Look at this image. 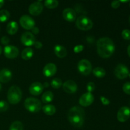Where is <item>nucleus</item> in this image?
I'll return each mask as SVG.
<instances>
[{
	"label": "nucleus",
	"instance_id": "nucleus-1",
	"mask_svg": "<svg viewBox=\"0 0 130 130\" xmlns=\"http://www.w3.org/2000/svg\"><path fill=\"white\" fill-rule=\"evenodd\" d=\"M97 52L100 57L107 58L111 57L115 51V44L109 38H102L97 41Z\"/></svg>",
	"mask_w": 130,
	"mask_h": 130
},
{
	"label": "nucleus",
	"instance_id": "nucleus-2",
	"mask_svg": "<svg viewBox=\"0 0 130 130\" xmlns=\"http://www.w3.org/2000/svg\"><path fill=\"white\" fill-rule=\"evenodd\" d=\"M85 110L82 107L75 106L68 112V119L71 124L76 128H81L85 121Z\"/></svg>",
	"mask_w": 130,
	"mask_h": 130
},
{
	"label": "nucleus",
	"instance_id": "nucleus-3",
	"mask_svg": "<svg viewBox=\"0 0 130 130\" xmlns=\"http://www.w3.org/2000/svg\"><path fill=\"white\" fill-rule=\"evenodd\" d=\"M22 93L19 86L13 85L8 90L7 94L8 100L11 104H17L21 100Z\"/></svg>",
	"mask_w": 130,
	"mask_h": 130
},
{
	"label": "nucleus",
	"instance_id": "nucleus-4",
	"mask_svg": "<svg viewBox=\"0 0 130 130\" xmlns=\"http://www.w3.org/2000/svg\"><path fill=\"white\" fill-rule=\"evenodd\" d=\"M24 107L30 112L36 113L41 109L42 104L38 99L29 97L25 99L24 102Z\"/></svg>",
	"mask_w": 130,
	"mask_h": 130
},
{
	"label": "nucleus",
	"instance_id": "nucleus-5",
	"mask_svg": "<svg viewBox=\"0 0 130 130\" xmlns=\"http://www.w3.org/2000/svg\"><path fill=\"white\" fill-rule=\"evenodd\" d=\"M76 26L81 30H89L93 27V23L90 19L85 15L79 16L76 22Z\"/></svg>",
	"mask_w": 130,
	"mask_h": 130
},
{
	"label": "nucleus",
	"instance_id": "nucleus-6",
	"mask_svg": "<svg viewBox=\"0 0 130 130\" xmlns=\"http://www.w3.org/2000/svg\"><path fill=\"white\" fill-rule=\"evenodd\" d=\"M78 71L83 76H88L92 71V66L89 60L86 59H82L80 60L77 66Z\"/></svg>",
	"mask_w": 130,
	"mask_h": 130
},
{
	"label": "nucleus",
	"instance_id": "nucleus-7",
	"mask_svg": "<svg viewBox=\"0 0 130 130\" xmlns=\"http://www.w3.org/2000/svg\"><path fill=\"white\" fill-rule=\"evenodd\" d=\"M129 69L123 64H119L116 66L114 70V74L117 78L119 79H124L129 76Z\"/></svg>",
	"mask_w": 130,
	"mask_h": 130
},
{
	"label": "nucleus",
	"instance_id": "nucleus-8",
	"mask_svg": "<svg viewBox=\"0 0 130 130\" xmlns=\"http://www.w3.org/2000/svg\"><path fill=\"white\" fill-rule=\"evenodd\" d=\"M20 24L24 29L26 30H30L35 27V22L31 17L24 15L20 17Z\"/></svg>",
	"mask_w": 130,
	"mask_h": 130
},
{
	"label": "nucleus",
	"instance_id": "nucleus-9",
	"mask_svg": "<svg viewBox=\"0 0 130 130\" xmlns=\"http://www.w3.org/2000/svg\"><path fill=\"white\" fill-rule=\"evenodd\" d=\"M22 43L26 46L30 47L34 45L35 43V37L33 35L32 33L30 32H25L23 33L20 38Z\"/></svg>",
	"mask_w": 130,
	"mask_h": 130
},
{
	"label": "nucleus",
	"instance_id": "nucleus-10",
	"mask_svg": "<svg viewBox=\"0 0 130 130\" xmlns=\"http://www.w3.org/2000/svg\"><path fill=\"white\" fill-rule=\"evenodd\" d=\"M130 118V109L128 107H122L118 112L117 118L121 123H124Z\"/></svg>",
	"mask_w": 130,
	"mask_h": 130
},
{
	"label": "nucleus",
	"instance_id": "nucleus-11",
	"mask_svg": "<svg viewBox=\"0 0 130 130\" xmlns=\"http://www.w3.org/2000/svg\"><path fill=\"white\" fill-rule=\"evenodd\" d=\"M4 55L6 58L13 59L17 57L19 55V50L14 46L6 45L4 48Z\"/></svg>",
	"mask_w": 130,
	"mask_h": 130
},
{
	"label": "nucleus",
	"instance_id": "nucleus-12",
	"mask_svg": "<svg viewBox=\"0 0 130 130\" xmlns=\"http://www.w3.org/2000/svg\"><path fill=\"white\" fill-rule=\"evenodd\" d=\"M43 10V5L41 1H36L29 6V11L32 15L38 16L41 13Z\"/></svg>",
	"mask_w": 130,
	"mask_h": 130
},
{
	"label": "nucleus",
	"instance_id": "nucleus-13",
	"mask_svg": "<svg viewBox=\"0 0 130 130\" xmlns=\"http://www.w3.org/2000/svg\"><path fill=\"white\" fill-rule=\"evenodd\" d=\"M94 101V96L91 93H85L79 99V104L83 107H88Z\"/></svg>",
	"mask_w": 130,
	"mask_h": 130
},
{
	"label": "nucleus",
	"instance_id": "nucleus-14",
	"mask_svg": "<svg viewBox=\"0 0 130 130\" xmlns=\"http://www.w3.org/2000/svg\"><path fill=\"white\" fill-rule=\"evenodd\" d=\"M63 89L66 93L69 94L74 93L77 91V85L72 80H67L62 85Z\"/></svg>",
	"mask_w": 130,
	"mask_h": 130
},
{
	"label": "nucleus",
	"instance_id": "nucleus-15",
	"mask_svg": "<svg viewBox=\"0 0 130 130\" xmlns=\"http://www.w3.org/2000/svg\"><path fill=\"white\" fill-rule=\"evenodd\" d=\"M43 89L44 86L41 83L34 82L29 87V92L34 96H38L43 92Z\"/></svg>",
	"mask_w": 130,
	"mask_h": 130
},
{
	"label": "nucleus",
	"instance_id": "nucleus-16",
	"mask_svg": "<svg viewBox=\"0 0 130 130\" xmlns=\"http://www.w3.org/2000/svg\"><path fill=\"white\" fill-rule=\"evenodd\" d=\"M57 70V66H56L55 64L52 63H48L43 68V74H44V76L47 77H52V76H54L56 74Z\"/></svg>",
	"mask_w": 130,
	"mask_h": 130
},
{
	"label": "nucleus",
	"instance_id": "nucleus-17",
	"mask_svg": "<svg viewBox=\"0 0 130 130\" xmlns=\"http://www.w3.org/2000/svg\"><path fill=\"white\" fill-rule=\"evenodd\" d=\"M63 19L67 22H72L76 20V13L74 10L70 8H67L64 9L63 11Z\"/></svg>",
	"mask_w": 130,
	"mask_h": 130
},
{
	"label": "nucleus",
	"instance_id": "nucleus-18",
	"mask_svg": "<svg viewBox=\"0 0 130 130\" xmlns=\"http://www.w3.org/2000/svg\"><path fill=\"white\" fill-rule=\"evenodd\" d=\"M12 77L11 71L8 69H3L0 71V82L8 83Z\"/></svg>",
	"mask_w": 130,
	"mask_h": 130
},
{
	"label": "nucleus",
	"instance_id": "nucleus-19",
	"mask_svg": "<svg viewBox=\"0 0 130 130\" xmlns=\"http://www.w3.org/2000/svg\"><path fill=\"white\" fill-rule=\"evenodd\" d=\"M54 52L56 56L58 57V58H64L67 56V54L66 48L60 44H57L54 47Z\"/></svg>",
	"mask_w": 130,
	"mask_h": 130
},
{
	"label": "nucleus",
	"instance_id": "nucleus-20",
	"mask_svg": "<svg viewBox=\"0 0 130 130\" xmlns=\"http://www.w3.org/2000/svg\"><path fill=\"white\" fill-rule=\"evenodd\" d=\"M19 29V25L15 21H11L8 24L6 27V31L9 34L13 35L17 32Z\"/></svg>",
	"mask_w": 130,
	"mask_h": 130
},
{
	"label": "nucleus",
	"instance_id": "nucleus-21",
	"mask_svg": "<svg viewBox=\"0 0 130 130\" xmlns=\"http://www.w3.org/2000/svg\"><path fill=\"white\" fill-rule=\"evenodd\" d=\"M33 55H34L33 50L30 47H28L22 51L21 53V57L25 60H29L32 57Z\"/></svg>",
	"mask_w": 130,
	"mask_h": 130
},
{
	"label": "nucleus",
	"instance_id": "nucleus-22",
	"mask_svg": "<svg viewBox=\"0 0 130 130\" xmlns=\"http://www.w3.org/2000/svg\"><path fill=\"white\" fill-rule=\"evenodd\" d=\"M43 112L48 116H52L56 112V108L53 105H46L42 108Z\"/></svg>",
	"mask_w": 130,
	"mask_h": 130
},
{
	"label": "nucleus",
	"instance_id": "nucleus-23",
	"mask_svg": "<svg viewBox=\"0 0 130 130\" xmlns=\"http://www.w3.org/2000/svg\"><path fill=\"white\" fill-rule=\"evenodd\" d=\"M53 97H54V95H53V93L52 91H46L44 94L42 96V101L44 104H48V103L51 102H52V100H53Z\"/></svg>",
	"mask_w": 130,
	"mask_h": 130
},
{
	"label": "nucleus",
	"instance_id": "nucleus-24",
	"mask_svg": "<svg viewBox=\"0 0 130 130\" xmlns=\"http://www.w3.org/2000/svg\"><path fill=\"white\" fill-rule=\"evenodd\" d=\"M93 73L94 76H96L98 78H102L106 74L105 70L100 67H97L94 69L93 71Z\"/></svg>",
	"mask_w": 130,
	"mask_h": 130
},
{
	"label": "nucleus",
	"instance_id": "nucleus-25",
	"mask_svg": "<svg viewBox=\"0 0 130 130\" xmlns=\"http://www.w3.org/2000/svg\"><path fill=\"white\" fill-rule=\"evenodd\" d=\"M10 14L9 11L6 10H0V22H5L9 19Z\"/></svg>",
	"mask_w": 130,
	"mask_h": 130
},
{
	"label": "nucleus",
	"instance_id": "nucleus-26",
	"mask_svg": "<svg viewBox=\"0 0 130 130\" xmlns=\"http://www.w3.org/2000/svg\"><path fill=\"white\" fill-rule=\"evenodd\" d=\"M58 5V1L57 0H46L44 1V6L50 9H53L57 7Z\"/></svg>",
	"mask_w": 130,
	"mask_h": 130
},
{
	"label": "nucleus",
	"instance_id": "nucleus-27",
	"mask_svg": "<svg viewBox=\"0 0 130 130\" xmlns=\"http://www.w3.org/2000/svg\"><path fill=\"white\" fill-rule=\"evenodd\" d=\"M23 129L24 126L22 123L19 121H16L11 124L9 130H23Z\"/></svg>",
	"mask_w": 130,
	"mask_h": 130
},
{
	"label": "nucleus",
	"instance_id": "nucleus-28",
	"mask_svg": "<svg viewBox=\"0 0 130 130\" xmlns=\"http://www.w3.org/2000/svg\"><path fill=\"white\" fill-rule=\"evenodd\" d=\"M51 86L54 89H58L62 86V81L59 78H55L51 82Z\"/></svg>",
	"mask_w": 130,
	"mask_h": 130
},
{
	"label": "nucleus",
	"instance_id": "nucleus-29",
	"mask_svg": "<svg viewBox=\"0 0 130 130\" xmlns=\"http://www.w3.org/2000/svg\"><path fill=\"white\" fill-rule=\"evenodd\" d=\"M9 105L5 100H0V112H6L8 109Z\"/></svg>",
	"mask_w": 130,
	"mask_h": 130
},
{
	"label": "nucleus",
	"instance_id": "nucleus-30",
	"mask_svg": "<svg viewBox=\"0 0 130 130\" xmlns=\"http://www.w3.org/2000/svg\"><path fill=\"white\" fill-rule=\"evenodd\" d=\"M122 37L126 40H130V30L129 29H124L121 33Z\"/></svg>",
	"mask_w": 130,
	"mask_h": 130
},
{
	"label": "nucleus",
	"instance_id": "nucleus-31",
	"mask_svg": "<svg viewBox=\"0 0 130 130\" xmlns=\"http://www.w3.org/2000/svg\"><path fill=\"white\" fill-rule=\"evenodd\" d=\"M123 90L127 95H130V82H126L123 85Z\"/></svg>",
	"mask_w": 130,
	"mask_h": 130
},
{
	"label": "nucleus",
	"instance_id": "nucleus-32",
	"mask_svg": "<svg viewBox=\"0 0 130 130\" xmlns=\"http://www.w3.org/2000/svg\"><path fill=\"white\" fill-rule=\"evenodd\" d=\"M86 89H87V91H88V93H91V92H93L95 89V83L93 82H89L86 86Z\"/></svg>",
	"mask_w": 130,
	"mask_h": 130
},
{
	"label": "nucleus",
	"instance_id": "nucleus-33",
	"mask_svg": "<svg viewBox=\"0 0 130 130\" xmlns=\"http://www.w3.org/2000/svg\"><path fill=\"white\" fill-rule=\"evenodd\" d=\"M83 45H82V44H78V45L76 46L74 48V53H78L82 52V51L83 50Z\"/></svg>",
	"mask_w": 130,
	"mask_h": 130
},
{
	"label": "nucleus",
	"instance_id": "nucleus-34",
	"mask_svg": "<svg viewBox=\"0 0 130 130\" xmlns=\"http://www.w3.org/2000/svg\"><path fill=\"white\" fill-rule=\"evenodd\" d=\"M100 100H101L102 103L103 105H109L110 103V100H109L108 99H107L106 97H105V96H100Z\"/></svg>",
	"mask_w": 130,
	"mask_h": 130
},
{
	"label": "nucleus",
	"instance_id": "nucleus-35",
	"mask_svg": "<svg viewBox=\"0 0 130 130\" xmlns=\"http://www.w3.org/2000/svg\"><path fill=\"white\" fill-rule=\"evenodd\" d=\"M10 42V39L7 36H3L1 38V43L4 45H7Z\"/></svg>",
	"mask_w": 130,
	"mask_h": 130
},
{
	"label": "nucleus",
	"instance_id": "nucleus-36",
	"mask_svg": "<svg viewBox=\"0 0 130 130\" xmlns=\"http://www.w3.org/2000/svg\"><path fill=\"white\" fill-rule=\"evenodd\" d=\"M120 6V1H113L111 3V6L114 9L118 8Z\"/></svg>",
	"mask_w": 130,
	"mask_h": 130
},
{
	"label": "nucleus",
	"instance_id": "nucleus-37",
	"mask_svg": "<svg viewBox=\"0 0 130 130\" xmlns=\"http://www.w3.org/2000/svg\"><path fill=\"white\" fill-rule=\"evenodd\" d=\"M34 45V47L36 48H37V49H40V48H41L43 47V44L40 41H35Z\"/></svg>",
	"mask_w": 130,
	"mask_h": 130
},
{
	"label": "nucleus",
	"instance_id": "nucleus-38",
	"mask_svg": "<svg viewBox=\"0 0 130 130\" xmlns=\"http://www.w3.org/2000/svg\"><path fill=\"white\" fill-rule=\"evenodd\" d=\"M32 32L34 33V34H38V33L39 32V29H38V27H34L32 29Z\"/></svg>",
	"mask_w": 130,
	"mask_h": 130
},
{
	"label": "nucleus",
	"instance_id": "nucleus-39",
	"mask_svg": "<svg viewBox=\"0 0 130 130\" xmlns=\"http://www.w3.org/2000/svg\"><path fill=\"white\" fill-rule=\"evenodd\" d=\"M5 3V1H3V0H0V8L3 6V5Z\"/></svg>",
	"mask_w": 130,
	"mask_h": 130
},
{
	"label": "nucleus",
	"instance_id": "nucleus-40",
	"mask_svg": "<svg viewBox=\"0 0 130 130\" xmlns=\"http://www.w3.org/2000/svg\"><path fill=\"white\" fill-rule=\"evenodd\" d=\"M43 85V86H44V87H46V88H47V87H48V86H49V84L48 83H44V85Z\"/></svg>",
	"mask_w": 130,
	"mask_h": 130
},
{
	"label": "nucleus",
	"instance_id": "nucleus-41",
	"mask_svg": "<svg viewBox=\"0 0 130 130\" xmlns=\"http://www.w3.org/2000/svg\"><path fill=\"white\" fill-rule=\"evenodd\" d=\"M128 54L129 55V57H130V45L128 47Z\"/></svg>",
	"mask_w": 130,
	"mask_h": 130
},
{
	"label": "nucleus",
	"instance_id": "nucleus-42",
	"mask_svg": "<svg viewBox=\"0 0 130 130\" xmlns=\"http://www.w3.org/2000/svg\"><path fill=\"white\" fill-rule=\"evenodd\" d=\"M1 52H2V48H1V47L0 46V55H1Z\"/></svg>",
	"mask_w": 130,
	"mask_h": 130
},
{
	"label": "nucleus",
	"instance_id": "nucleus-43",
	"mask_svg": "<svg viewBox=\"0 0 130 130\" xmlns=\"http://www.w3.org/2000/svg\"><path fill=\"white\" fill-rule=\"evenodd\" d=\"M1 84H0V91H1Z\"/></svg>",
	"mask_w": 130,
	"mask_h": 130
},
{
	"label": "nucleus",
	"instance_id": "nucleus-44",
	"mask_svg": "<svg viewBox=\"0 0 130 130\" xmlns=\"http://www.w3.org/2000/svg\"><path fill=\"white\" fill-rule=\"evenodd\" d=\"M129 77H130V73L129 74Z\"/></svg>",
	"mask_w": 130,
	"mask_h": 130
},
{
	"label": "nucleus",
	"instance_id": "nucleus-45",
	"mask_svg": "<svg viewBox=\"0 0 130 130\" xmlns=\"http://www.w3.org/2000/svg\"><path fill=\"white\" fill-rule=\"evenodd\" d=\"M129 22H130V17H129Z\"/></svg>",
	"mask_w": 130,
	"mask_h": 130
}]
</instances>
